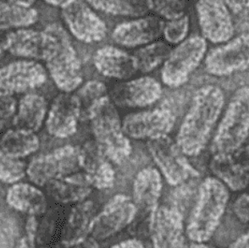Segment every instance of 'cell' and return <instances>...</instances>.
<instances>
[{
  "label": "cell",
  "instance_id": "18",
  "mask_svg": "<svg viewBox=\"0 0 249 248\" xmlns=\"http://www.w3.org/2000/svg\"><path fill=\"white\" fill-rule=\"evenodd\" d=\"M162 92L160 83L157 80L142 76L120 86L114 91L113 99L122 106L144 108L160 100Z\"/></svg>",
  "mask_w": 249,
  "mask_h": 248
},
{
  "label": "cell",
  "instance_id": "25",
  "mask_svg": "<svg viewBox=\"0 0 249 248\" xmlns=\"http://www.w3.org/2000/svg\"><path fill=\"white\" fill-rule=\"evenodd\" d=\"M163 182L160 171L144 168L138 172L133 182V202L137 207L152 211L160 198Z\"/></svg>",
  "mask_w": 249,
  "mask_h": 248
},
{
  "label": "cell",
  "instance_id": "38",
  "mask_svg": "<svg viewBox=\"0 0 249 248\" xmlns=\"http://www.w3.org/2000/svg\"><path fill=\"white\" fill-rule=\"evenodd\" d=\"M233 211L236 218L243 224L249 222V195L243 193L235 201L233 205Z\"/></svg>",
  "mask_w": 249,
  "mask_h": 248
},
{
  "label": "cell",
  "instance_id": "13",
  "mask_svg": "<svg viewBox=\"0 0 249 248\" xmlns=\"http://www.w3.org/2000/svg\"><path fill=\"white\" fill-rule=\"evenodd\" d=\"M196 10L204 39L213 43L231 39L235 28L229 9L222 0H198Z\"/></svg>",
  "mask_w": 249,
  "mask_h": 248
},
{
  "label": "cell",
  "instance_id": "4",
  "mask_svg": "<svg viewBox=\"0 0 249 248\" xmlns=\"http://www.w3.org/2000/svg\"><path fill=\"white\" fill-rule=\"evenodd\" d=\"M88 118L105 157L115 164L124 163L131 154V142L122 131V121L110 98L106 95L88 109Z\"/></svg>",
  "mask_w": 249,
  "mask_h": 248
},
{
  "label": "cell",
  "instance_id": "6",
  "mask_svg": "<svg viewBox=\"0 0 249 248\" xmlns=\"http://www.w3.org/2000/svg\"><path fill=\"white\" fill-rule=\"evenodd\" d=\"M82 170L81 147L66 145L50 154L34 158L26 168L30 180L45 186L51 180L68 177Z\"/></svg>",
  "mask_w": 249,
  "mask_h": 248
},
{
  "label": "cell",
  "instance_id": "26",
  "mask_svg": "<svg viewBox=\"0 0 249 248\" xmlns=\"http://www.w3.org/2000/svg\"><path fill=\"white\" fill-rule=\"evenodd\" d=\"M48 104L43 96L34 93L24 96L13 120L15 127L36 132L43 126L48 114Z\"/></svg>",
  "mask_w": 249,
  "mask_h": 248
},
{
  "label": "cell",
  "instance_id": "34",
  "mask_svg": "<svg viewBox=\"0 0 249 248\" xmlns=\"http://www.w3.org/2000/svg\"><path fill=\"white\" fill-rule=\"evenodd\" d=\"M147 2L148 10L166 20H175L184 16L186 0H147Z\"/></svg>",
  "mask_w": 249,
  "mask_h": 248
},
{
  "label": "cell",
  "instance_id": "8",
  "mask_svg": "<svg viewBox=\"0 0 249 248\" xmlns=\"http://www.w3.org/2000/svg\"><path fill=\"white\" fill-rule=\"evenodd\" d=\"M148 148L161 173L171 186H180L190 178L199 177L197 170L189 163L177 142L168 136L148 141Z\"/></svg>",
  "mask_w": 249,
  "mask_h": 248
},
{
  "label": "cell",
  "instance_id": "33",
  "mask_svg": "<svg viewBox=\"0 0 249 248\" xmlns=\"http://www.w3.org/2000/svg\"><path fill=\"white\" fill-rule=\"evenodd\" d=\"M107 95V88L99 81H89L79 89L76 97L81 105V116L84 115L91 106Z\"/></svg>",
  "mask_w": 249,
  "mask_h": 248
},
{
  "label": "cell",
  "instance_id": "14",
  "mask_svg": "<svg viewBox=\"0 0 249 248\" xmlns=\"http://www.w3.org/2000/svg\"><path fill=\"white\" fill-rule=\"evenodd\" d=\"M63 20L76 39L85 43H99L105 38L107 26L101 18L81 0L61 10Z\"/></svg>",
  "mask_w": 249,
  "mask_h": 248
},
{
  "label": "cell",
  "instance_id": "40",
  "mask_svg": "<svg viewBox=\"0 0 249 248\" xmlns=\"http://www.w3.org/2000/svg\"><path fill=\"white\" fill-rule=\"evenodd\" d=\"M10 32L11 31L9 29H0V59L8 51Z\"/></svg>",
  "mask_w": 249,
  "mask_h": 248
},
{
  "label": "cell",
  "instance_id": "45",
  "mask_svg": "<svg viewBox=\"0 0 249 248\" xmlns=\"http://www.w3.org/2000/svg\"><path fill=\"white\" fill-rule=\"evenodd\" d=\"M6 1L10 3H16L18 5H21V6L32 7L36 0H6Z\"/></svg>",
  "mask_w": 249,
  "mask_h": 248
},
{
  "label": "cell",
  "instance_id": "12",
  "mask_svg": "<svg viewBox=\"0 0 249 248\" xmlns=\"http://www.w3.org/2000/svg\"><path fill=\"white\" fill-rule=\"evenodd\" d=\"M249 34L244 33L212 49L206 56L205 69L210 75L226 76L249 67Z\"/></svg>",
  "mask_w": 249,
  "mask_h": 248
},
{
  "label": "cell",
  "instance_id": "17",
  "mask_svg": "<svg viewBox=\"0 0 249 248\" xmlns=\"http://www.w3.org/2000/svg\"><path fill=\"white\" fill-rule=\"evenodd\" d=\"M164 25L159 17H141L118 25L113 31L112 37L119 45L127 48L147 45L160 36Z\"/></svg>",
  "mask_w": 249,
  "mask_h": 248
},
{
  "label": "cell",
  "instance_id": "28",
  "mask_svg": "<svg viewBox=\"0 0 249 248\" xmlns=\"http://www.w3.org/2000/svg\"><path fill=\"white\" fill-rule=\"evenodd\" d=\"M43 33L21 28L10 32L8 51L13 55L26 59H43Z\"/></svg>",
  "mask_w": 249,
  "mask_h": 248
},
{
  "label": "cell",
  "instance_id": "20",
  "mask_svg": "<svg viewBox=\"0 0 249 248\" xmlns=\"http://www.w3.org/2000/svg\"><path fill=\"white\" fill-rule=\"evenodd\" d=\"M82 166L91 186L99 190L110 189L115 184V172L98 143L89 142L81 147Z\"/></svg>",
  "mask_w": 249,
  "mask_h": 248
},
{
  "label": "cell",
  "instance_id": "44",
  "mask_svg": "<svg viewBox=\"0 0 249 248\" xmlns=\"http://www.w3.org/2000/svg\"><path fill=\"white\" fill-rule=\"evenodd\" d=\"M43 1L52 6L59 7L63 9L70 5L73 2H75V0H43Z\"/></svg>",
  "mask_w": 249,
  "mask_h": 248
},
{
  "label": "cell",
  "instance_id": "7",
  "mask_svg": "<svg viewBox=\"0 0 249 248\" xmlns=\"http://www.w3.org/2000/svg\"><path fill=\"white\" fill-rule=\"evenodd\" d=\"M206 51V40L202 36H191L182 41L165 59L161 70L162 82L171 88L184 85L199 66Z\"/></svg>",
  "mask_w": 249,
  "mask_h": 248
},
{
  "label": "cell",
  "instance_id": "9",
  "mask_svg": "<svg viewBox=\"0 0 249 248\" xmlns=\"http://www.w3.org/2000/svg\"><path fill=\"white\" fill-rule=\"evenodd\" d=\"M174 112L166 107L154 108L125 116L122 131L136 140H154L168 136L176 124Z\"/></svg>",
  "mask_w": 249,
  "mask_h": 248
},
{
  "label": "cell",
  "instance_id": "46",
  "mask_svg": "<svg viewBox=\"0 0 249 248\" xmlns=\"http://www.w3.org/2000/svg\"><path fill=\"white\" fill-rule=\"evenodd\" d=\"M188 248H218L213 246L208 245L205 242H194Z\"/></svg>",
  "mask_w": 249,
  "mask_h": 248
},
{
  "label": "cell",
  "instance_id": "43",
  "mask_svg": "<svg viewBox=\"0 0 249 248\" xmlns=\"http://www.w3.org/2000/svg\"><path fill=\"white\" fill-rule=\"evenodd\" d=\"M74 248H99L98 242L94 239L87 238L83 242L79 243L77 245L73 247Z\"/></svg>",
  "mask_w": 249,
  "mask_h": 248
},
{
  "label": "cell",
  "instance_id": "41",
  "mask_svg": "<svg viewBox=\"0 0 249 248\" xmlns=\"http://www.w3.org/2000/svg\"><path fill=\"white\" fill-rule=\"evenodd\" d=\"M108 248H145L142 242L137 239H128Z\"/></svg>",
  "mask_w": 249,
  "mask_h": 248
},
{
  "label": "cell",
  "instance_id": "32",
  "mask_svg": "<svg viewBox=\"0 0 249 248\" xmlns=\"http://www.w3.org/2000/svg\"><path fill=\"white\" fill-rule=\"evenodd\" d=\"M26 165L20 159L8 156L0 147V181L14 184L26 175Z\"/></svg>",
  "mask_w": 249,
  "mask_h": 248
},
{
  "label": "cell",
  "instance_id": "36",
  "mask_svg": "<svg viewBox=\"0 0 249 248\" xmlns=\"http://www.w3.org/2000/svg\"><path fill=\"white\" fill-rule=\"evenodd\" d=\"M17 110V104L13 94L0 90V131L6 129L13 120Z\"/></svg>",
  "mask_w": 249,
  "mask_h": 248
},
{
  "label": "cell",
  "instance_id": "16",
  "mask_svg": "<svg viewBox=\"0 0 249 248\" xmlns=\"http://www.w3.org/2000/svg\"><path fill=\"white\" fill-rule=\"evenodd\" d=\"M81 105L76 95L64 92L58 95L46 117L48 132L57 138H68L77 131Z\"/></svg>",
  "mask_w": 249,
  "mask_h": 248
},
{
  "label": "cell",
  "instance_id": "10",
  "mask_svg": "<svg viewBox=\"0 0 249 248\" xmlns=\"http://www.w3.org/2000/svg\"><path fill=\"white\" fill-rule=\"evenodd\" d=\"M137 213L138 207L131 197L117 194L94 217L90 235L96 241L108 238L129 226Z\"/></svg>",
  "mask_w": 249,
  "mask_h": 248
},
{
  "label": "cell",
  "instance_id": "31",
  "mask_svg": "<svg viewBox=\"0 0 249 248\" xmlns=\"http://www.w3.org/2000/svg\"><path fill=\"white\" fill-rule=\"evenodd\" d=\"M170 46L163 42L148 43L135 53L138 71L143 73L154 71L165 61L171 53Z\"/></svg>",
  "mask_w": 249,
  "mask_h": 248
},
{
  "label": "cell",
  "instance_id": "42",
  "mask_svg": "<svg viewBox=\"0 0 249 248\" xmlns=\"http://www.w3.org/2000/svg\"><path fill=\"white\" fill-rule=\"evenodd\" d=\"M230 248H249V234L245 233L240 235L235 242H232Z\"/></svg>",
  "mask_w": 249,
  "mask_h": 248
},
{
  "label": "cell",
  "instance_id": "23",
  "mask_svg": "<svg viewBox=\"0 0 249 248\" xmlns=\"http://www.w3.org/2000/svg\"><path fill=\"white\" fill-rule=\"evenodd\" d=\"M94 205L92 201H82L71 210L63 230L61 244L73 248L88 238L94 219Z\"/></svg>",
  "mask_w": 249,
  "mask_h": 248
},
{
  "label": "cell",
  "instance_id": "29",
  "mask_svg": "<svg viewBox=\"0 0 249 248\" xmlns=\"http://www.w3.org/2000/svg\"><path fill=\"white\" fill-rule=\"evenodd\" d=\"M37 19L38 13L33 7L0 1V29L27 27Z\"/></svg>",
  "mask_w": 249,
  "mask_h": 248
},
{
  "label": "cell",
  "instance_id": "3",
  "mask_svg": "<svg viewBox=\"0 0 249 248\" xmlns=\"http://www.w3.org/2000/svg\"><path fill=\"white\" fill-rule=\"evenodd\" d=\"M230 194L220 180L208 177L201 183L188 219L186 235L194 242H206L213 236L226 212Z\"/></svg>",
  "mask_w": 249,
  "mask_h": 248
},
{
  "label": "cell",
  "instance_id": "15",
  "mask_svg": "<svg viewBox=\"0 0 249 248\" xmlns=\"http://www.w3.org/2000/svg\"><path fill=\"white\" fill-rule=\"evenodd\" d=\"M46 81L45 69L33 60H19L0 68V90L11 94L38 89Z\"/></svg>",
  "mask_w": 249,
  "mask_h": 248
},
{
  "label": "cell",
  "instance_id": "30",
  "mask_svg": "<svg viewBox=\"0 0 249 248\" xmlns=\"http://www.w3.org/2000/svg\"><path fill=\"white\" fill-rule=\"evenodd\" d=\"M95 10L117 17H140L148 10L147 0H87Z\"/></svg>",
  "mask_w": 249,
  "mask_h": 248
},
{
  "label": "cell",
  "instance_id": "2",
  "mask_svg": "<svg viewBox=\"0 0 249 248\" xmlns=\"http://www.w3.org/2000/svg\"><path fill=\"white\" fill-rule=\"evenodd\" d=\"M43 59L58 89L71 93L83 81L82 67L69 34L62 26L52 23L43 30Z\"/></svg>",
  "mask_w": 249,
  "mask_h": 248
},
{
  "label": "cell",
  "instance_id": "21",
  "mask_svg": "<svg viewBox=\"0 0 249 248\" xmlns=\"http://www.w3.org/2000/svg\"><path fill=\"white\" fill-rule=\"evenodd\" d=\"M93 65L108 78L126 80L138 71L134 56L113 46L98 49L93 55Z\"/></svg>",
  "mask_w": 249,
  "mask_h": 248
},
{
  "label": "cell",
  "instance_id": "19",
  "mask_svg": "<svg viewBox=\"0 0 249 248\" xmlns=\"http://www.w3.org/2000/svg\"><path fill=\"white\" fill-rule=\"evenodd\" d=\"M210 168L226 187L234 192L245 189L249 178L248 146L229 156L213 157Z\"/></svg>",
  "mask_w": 249,
  "mask_h": 248
},
{
  "label": "cell",
  "instance_id": "39",
  "mask_svg": "<svg viewBox=\"0 0 249 248\" xmlns=\"http://www.w3.org/2000/svg\"><path fill=\"white\" fill-rule=\"evenodd\" d=\"M226 7L236 15H248L249 0H222Z\"/></svg>",
  "mask_w": 249,
  "mask_h": 248
},
{
  "label": "cell",
  "instance_id": "35",
  "mask_svg": "<svg viewBox=\"0 0 249 248\" xmlns=\"http://www.w3.org/2000/svg\"><path fill=\"white\" fill-rule=\"evenodd\" d=\"M189 17L184 15L180 18L169 20L164 24L162 33L168 43L179 44L186 39L189 32Z\"/></svg>",
  "mask_w": 249,
  "mask_h": 248
},
{
  "label": "cell",
  "instance_id": "5",
  "mask_svg": "<svg viewBox=\"0 0 249 248\" xmlns=\"http://www.w3.org/2000/svg\"><path fill=\"white\" fill-rule=\"evenodd\" d=\"M249 98L247 86L235 92L213 136L210 147L213 158L229 156L244 147L249 137Z\"/></svg>",
  "mask_w": 249,
  "mask_h": 248
},
{
  "label": "cell",
  "instance_id": "27",
  "mask_svg": "<svg viewBox=\"0 0 249 248\" xmlns=\"http://www.w3.org/2000/svg\"><path fill=\"white\" fill-rule=\"evenodd\" d=\"M39 147V138L36 132L19 128L8 130L0 139L1 149L15 159H20L36 153Z\"/></svg>",
  "mask_w": 249,
  "mask_h": 248
},
{
  "label": "cell",
  "instance_id": "24",
  "mask_svg": "<svg viewBox=\"0 0 249 248\" xmlns=\"http://www.w3.org/2000/svg\"><path fill=\"white\" fill-rule=\"evenodd\" d=\"M6 202L12 209L30 216L41 215L46 211V196L28 183H14L7 192Z\"/></svg>",
  "mask_w": 249,
  "mask_h": 248
},
{
  "label": "cell",
  "instance_id": "1",
  "mask_svg": "<svg viewBox=\"0 0 249 248\" xmlns=\"http://www.w3.org/2000/svg\"><path fill=\"white\" fill-rule=\"evenodd\" d=\"M224 105L225 95L217 86H203L194 93L176 142L187 157L197 156L204 150Z\"/></svg>",
  "mask_w": 249,
  "mask_h": 248
},
{
  "label": "cell",
  "instance_id": "11",
  "mask_svg": "<svg viewBox=\"0 0 249 248\" xmlns=\"http://www.w3.org/2000/svg\"><path fill=\"white\" fill-rule=\"evenodd\" d=\"M149 233L154 248H185L186 230L178 209L157 206L151 211Z\"/></svg>",
  "mask_w": 249,
  "mask_h": 248
},
{
  "label": "cell",
  "instance_id": "37",
  "mask_svg": "<svg viewBox=\"0 0 249 248\" xmlns=\"http://www.w3.org/2000/svg\"><path fill=\"white\" fill-rule=\"evenodd\" d=\"M36 229L37 222L36 218L34 219V217H30L26 222V235L19 241L17 248H49L36 244Z\"/></svg>",
  "mask_w": 249,
  "mask_h": 248
},
{
  "label": "cell",
  "instance_id": "22",
  "mask_svg": "<svg viewBox=\"0 0 249 248\" xmlns=\"http://www.w3.org/2000/svg\"><path fill=\"white\" fill-rule=\"evenodd\" d=\"M45 186L49 195L61 203H81L85 201L92 189L85 173L80 171L68 177L51 180Z\"/></svg>",
  "mask_w": 249,
  "mask_h": 248
}]
</instances>
